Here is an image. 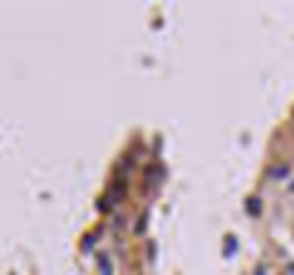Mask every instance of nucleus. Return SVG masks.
I'll return each instance as SVG.
<instances>
[{"label": "nucleus", "mask_w": 294, "mask_h": 275, "mask_svg": "<svg viewBox=\"0 0 294 275\" xmlns=\"http://www.w3.org/2000/svg\"><path fill=\"white\" fill-rule=\"evenodd\" d=\"M97 264H100V275H114L112 273V261H109L106 252H97Z\"/></svg>", "instance_id": "f257e3e1"}, {"label": "nucleus", "mask_w": 294, "mask_h": 275, "mask_svg": "<svg viewBox=\"0 0 294 275\" xmlns=\"http://www.w3.org/2000/svg\"><path fill=\"white\" fill-rule=\"evenodd\" d=\"M254 275H266V270H263V267H257V273H254Z\"/></svg>", "instance_id": "f03ea898"}, {"label": "nucleus", "mask_w": 294, "mask_h": 275, "mask_svg": "<svg viewBox=\"0 0 294 275\" xmlns=\"http://www.w3.org/2000/svg\"><path fill=\"white\" fill-rule=\"evenodd\" d=\"M289 273H292V275H294V264H292V267H289Z\"/></svg>", "instance_id": "7ed1b4c3"}, {"label": "nucleus", "mask_w": 294, "mask_h": 275, "mask_svg": "<svg viewBox=\"0 0 294 275\" xmlns=\"http://www.w3.org/2000/svg\"><path fill=\"white\" fill-rule=\"evenodd\" d=\"M292 192H294V183H292Z\"/></svg>", "instance_id": "20e7f679"}]
</instances>
